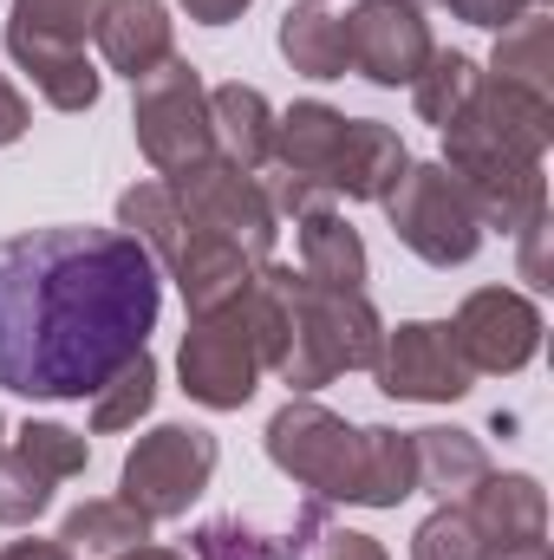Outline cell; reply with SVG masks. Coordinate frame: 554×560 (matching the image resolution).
I'll use <instances>...</instances> for the list:
<instances>
[{
  "label": "cell",
  "mask_w": 554,
  "mask_h": 560,
  "mask_svg": "<svg viewBox=\"0 0 554 560\" xmlns=\"http://www.w3.org/2000/svg\"><path fill=\"white\" fill-rule=\"evenodd\" d=\"M163 313V268L125 229H26L0 242V392L79 405L138 359Z\"/></svg>",
  "instance_id": "6da1fadb"
},
{
  "label": "cell",
  "mask_w": 554,
  "mask_h": 560,
  "mask_svg": "<svg viewBox=\"0 0 554 560\" xmlns=\"http://www.w3.org/2000/svg\"><path fill=\"white\" fill-rule=\"evenodd\" d=\"M549 143H554V98H535L496 72L476 79L470 105L443 125V170L470 196L483 229L516 235L535 209H549Z\"/></svg>",
  "instance_id": "7a4b0ae2"
},
{
  "label": "cell",
  "mask_w": 554,
  "mask_h": 560,
  "mask_svg": "<svg viewBox=\"0 0 554 560\" xmlns=\"http://www.w3.org/2000/svg\"><path fill=\"white\" fill-rule=\"evenodd\" d=\"M385 346V319L366 287H320L293 275V306H287V339H280L275 378L293 398H313L339 372H372Z\"/></svg>",
  "instance_id": "3957f363"
},
{
  "label": "cell",
  "mask_w": 554,
  "mask_h": 560,
  "mask_svg": "<svg viewBox=\"0 0 554 560\" xmlns=\"http://www.w3.org/2000/svg\"><path fill=\"white\" fill-rule=\"evenodd\" d=\"M163 183H170V196H176V209H183L189 229L242 248L255 268L275 261L280 215H275V202H268V189H262V176H249V170H235L222 156H203V163H189V170H176Z\"/></svg>",
  "instance_id": "277c9868"
},
{
  "label": "cell",
  "mask_w": 554,
  "mask_h": 560,
  "mask_svg": "<svg viewBox=\"0 0 554 560\" xmlns=\"http://www.w3.org/2000/svg\"><path fill=\"white\" fill-rule=\"evenodd\" d=\"M131 131H138V150L157 176H176V170L216 156L209 85L189 59H163L157 72H143L131 85Z\"/></svg>",
  "instance_id": "5b68a950"
},
{
  "label": "cell",
  "mask_w": 554,
  "mask_h": 560,
  "mask_svg": "<svg viewBox=\"0 0 554 560\" xmlns=\"http://www.w3.org/2000/svg\"><path fill=\"white\" fill-rule=\"evenodd\" d=\"M216 463H222V443L209 430H196V423H157L150 436L131 443V456H125L118 502H131L150 528L157 522H176L209 489Z\"/></svg>",
  "instance_id": "8992f818"
},
{
  "label": "cell",
  "mask_w": 554,
  "mask_h": 560,
  "mask_svg": "<svg viewBox=\"0 0 554 560\" xmlns=\"http://www.w3.org/2000/svg\"><path fill=\"white\" fill-rule=\"evenodd\" d=\"M385 215H392V235L424 268H463L483 248V222L443 163H412L399 176V189L385 196Z\"/></svg>",
  "instance_id": "52a82bcc"
},
{
  "label": "cell",
  "mask_w": 554,
  "mask_h": 560,
  "mask_svg": "<svg viewBox=\"0 0 554 560\" xmlns=\"http://www.w3.org/2000/svg\"><path fill=\"white\" fill-rule=\"evenodd\" d=\"M268 463L280 476H293L307 495L346 502L353 495V463H359V423H346L339 411H326L313 398H287L268 418Z\"/></svg>",
  "instance_id": "ba28073f"
},
{
  "label": "cell",
  "mask_w": 554,
  "mask_h": 560,
  "mask_svg": "<svg viewBox=\"0 0 554 560\" xmlns=\"http://www.w3.org/2000/svg\"><path fill=\"white\" fill-rule=\"evenodd\" d=\"M242 300L222 306V313L189 319V332H183L176 372H183V392L203 411H242L255 398V385H262V352H255V332L242 319Z\"/></svg>",
  "instance_id": "9c48e42d"
},
{
  "label": "cell",
  "mask_w": 554,
  "mask_h": 560,
  "mask_svg": "<svg viewBox=\"0 0 554 560\" xmlns=\"http://www.w3.org/2000/svg\"><path fill=\"white\" fill-rule=\"evenodd\" d=\"M379 392L385 398H405V405H457L476 372L450 332V319H405V326H385V346H379V365H372Z\"/></svg>",
  "instance_id": "30bf717a"
},
{
  "label": "cell",
  "mask_w": 554,
  "mask_h": 560,
  "mask_svg": "<svg viewBox=\"0 0 554 560\" xmlns=\"http://www.w3.org/2000/svg\"><path fill=\"white\" fill-rule=\"evenodd\" d=\"M470 372H489V378H509L522 372L535 352H542V306L516 287H476L457 319H450Z\"/></svg>",
  "instance_id": "8fae6325"
},
{
  "label": "cell",
  "mask_w": 554,
  "mask_h": 560,
  "mask_svg": "<svg viewBox=\"0 0 554 560\" xmlns=\"http://www.w3.org/2000/svg\"><path fill=\"white\" fill-rule=\"evenodd\" d=\"M339 26H346L353 72H366L372 85H412L437 52L430 20H424L417 0H359Z\"/></svg>",
  "instance_id": "7c38bea8"
},
{
  "label": "cell",
  "mask_w": 554,
  "mask_h": 560,
  "mask_svg": "<svg viewBox=\"0 0 554 560\" xmlns=\"http://www.w3.org/2000/svg\"><path fill=\"white\" fill-rule=\"evenodd\" d=\"M320 528H326V502L320 495H307L280 528H255L242 515H216V522H203L189 535V560H300L313 555Z\"/></svg>",
  "instance_id": "4fadbf2b"
},
{
  "label": "cell",
  "mask_w": 554,
  "mask_h": 560,
  "mask_svg": "<svg viewBox=\"0 0 554 560\" xmlns=\"http://www.w3.org/2000/svg\"><path fill=\"white\" fill-rule=\"evenodd\" d=\"M7 52H13V66L33 79V92H39L53 112H92L99 92H105V79L92 72L85 46L46 39V33H33L26 20H7Z\"/></svg>",
  "instance_id": "5bb4252c"
},
{
  "label": "cell",
  "mask_w": 554,
  "mask_h": 560,
  "mask_svg": "<svg viewBox=\"0 0 554 560\" xmlns=\"http://www.w3.org/2000/svg\"><path fill=\"white\" fill-rule=\"evenodd\" d=\"M463 515L476 528L483 548H509V541H549V489L522 469H489L470 495Z\"/></svg>",
  "instance_id": "9a60e30c"
},
{
  "label": "cell",
  "mask_w": 554,
  "mask_h": 560,
  "mask_svg": "<svg viewBox=\"0 0 554 560\" xmlns=\"http://www.w3.org/2000/svg\"><path fill=\"white\" fill-rule=\"evenodd\" d=\"M405 170H412V150H405V138H399L392 125H379V118H346L339 156H333V170H326V189H333V202H339V196H346V202H385Z\"/></svg>",
  "instance_id": "2e32d148"
},
{
  "label": "cell",
  "mask_w": 554,
  "mask_h": 560,
  "mask_svg": "<svg viewBox=\"0 0 554 560\" xmlns=\"http://www.w3.org/2000/svg\"><path fill=\"white\" fill-rule=\"evenodd\" d=\"M99 52L112 72H125L138 85L143 72H157L163 59H176V20L163 0H105L99 26H92Z\"/></svg>",
  "instance_id": "e0dca14e"
},
{
  "label": "cell",
  "mask_w": 554,
  "mask_h": 560,
  "mask_svg": "<svg viewBox=\"0 0 554 560\" xmlns=\"http://www.w3.org/2000/svg\"><path fill=\"white\" fill-rule=\"evenodd\" d=\"M163 275L176 280V293H183L189 319H203V313L235 306V300L255 287V275H262V268H255L242 248H229V242H216V235L189 229V235H183V248H176V261H170Z\"/></svg>",
  "instance_id": "ac0fdd59"
},
{
  "label": "cell",
  "mask_w": 554,
  "mask_h": 560,
  "mask_svg": "<svg viewBox=\"0 0 554 560\" xmlns=\"http://www.w3.org/2000/svg\"><path fill=\"white\" fill-rule=\"evenodd\" d=\"M209 131H216V156L249 176H262L275 163V105H268V92H255L242 79L209 92Z\"/></svg>",
  "instance_id": "d6986e66"
},
{
  "label": "cell",
  "mask_w": 554,
  "mask_h": 560,
  "mask_svg": "<svg viewBox=\"0 0 554 560\" xmlns=\"http://www.w3.org/2000/svg\"><path fill=\"white\" fill-rule=\"evenodd\" d=\"M339 138H346V112H333V105H320V98H300L293 112L275 118V163H268V170L326 189V170H333V156H339ZM326 196H333V189H326Z\"/></svg>",
  "instance_id": "ffe728a7"
},
{
  "label": "cell",
  "mask_w": 554,
  "mask_h": 560,
  "mask_svg": "<svg viewBox=\"0 0 554 560\" xmlns=\"http://www.w3.org/2000/svg\"><path fill=\"white\" fill-rule=\"evenodd\" d=\"M405 495H417L412 430L366 423V430H359V463H353V495H346V502H359V509H399Z\"/></svg>",
  "instance_id": "44dd1931"
},
{
  "label": "cell",
  "mask_w": 554,
  "mask_h": 560,
  "mask_svg": "<svg viewBox=\"0 0 554 560\" xmlns=\"http://www.w3.org/2000/svg\"><path fill=\"white\" fill-rule=\"evenodd\" d=\"M412 450H417V489H430L437 502H463L489 476V450H483L476 430L430 423V430H412Z\"/></svg>",
  "instance_id": "7402d4cb"
},
{
  "label": "cell",
  "mask_w": 554,
  "mask_h": 560,
  "mask_svg": "<svg viewBox=\"0 0 554 560\" xmlns=\"http://www.w3.org/2000/svg\"><path fill=\"white\" fill-rule=\"evenodd\" d=\"M293 229H300V275L307 280H320V287H366V275H372L366 242H359V229L333 202L300 215Z\"/></svg>",
  "instance_id": "603a6c76"
},
{
  "label": "cell",
  "mask_w": 554,
  "mask_h": 560,
  "mask_svg": "<svg viewBox=\"0 0 554 560\" xmlns=\"http://www.w3.org/2000/svg\"><path fill=\"white\" fill-rule=\"evenodd\" d=\"M280 59L300 72V79H346L353 72V59H346V26H339V13H326V7H287L280 13Z\"/></svg>",
  "instance_id": "cb8c5ba5"
},
{
  "label": "cell",
  "mask_w": 554,
  "mask_h": 560,
  "mask_svg": "<svg viewBox=\"0 0 554 560\" xmlns=\"http://www.w3.org/2000/svg\"><path fill=\"white\" fill-rule=\"evenodd\" d=\"M483 72H496V79H509V85H522L535 98H554V20H549V7H535L516 26H503Z\"/></svg>",
  "instance_id": "d4e9b609"
},
{
  "label": "cell",
  "mask_w": 554,
  "mask_h": 560,
  "mask_svg": "<svg viewBox=\"0 0 554 560\" xmlns=\"http://www.w3.org/2000/svg\"><path fill=\"white\" fill-rule=\"evenodd\" d=\"M53 541H66L72 555H125V548H143L150 541V522H143L131 502H118V495H92V502H79V509H66V522H59V535Z\"/></svg>",
  "instance_id": "484cf974"
},
{
  "label": "cell",
  "mask_w": 554,
  "mask_h": 560,
  "mask_svg": "<svg viewBox=\"0 0 554 560\" xmlns=\"http://www.w3.org/2000/svg\"><path fill=\"white\" fill-rule=\"evenodd\" d=\"M118 229L138 242L157 268H170L176 248H183V235H189V222H183V209H176V196H170L163 176H157V183H131V189L118 196Z\"/></svg>",
  "instance_id": "4316f807"
},
{
  "label": "cell",
  "mask_w": 554,
  "mask_h": 560,
  "mask_svg": "<svg viewBox=\"0 0 554 560\" xmlns=\"http://www.w3.org/2000/svg\"><path fill=\"white\" fill-rule=\"evenodd\" d=\"M476 79H483V66H476L470 52H443V46H437V52H430V66H424V72L412 79V105H417V118L443 131V125H450V118H457V112L470 105Z\"/></svg>",
  "instance_id": "83f0119b"
},
{
  "label": "cell",
  "mask_w": 554,
  "mask_h": 560,
  "mask_svg": "<svg viewBox=\"0 0 554 560\" xmlns=\"http://www.w3.org/2000/svg\"><path fill=\"white\" fill-rule=\"evenodd\" d=\"M150 405H157V359L138 352V359H125V365L92 392V430H99V436L138 430V418H150Z\"/></svg>",
  "instance_id": "f1b7e54d"
},
{
  "label": "cell",
  "mask_w": 554,
  "mask_h": 560,
  "mask_svg": "<svg viewBox=\"0 0 554 560\" xmlns=\"http://www.w3.org/2000/svg\"><path fill=\"white\" fill-rule=\"evenodd\" d=\"M13 450H20L39 476H53V482H72V476H85V463H92V443H85L79 430L46 423V418L20 423V430H13Z\"/></svg>",
  "instance_id": "f546056e"
},
{
  "label": "cell",
  "mask_w": 554,
  "mask_h": 560,
  "mask_svg": "<svg viewBox=\"0 0 554 560\" xmlns=\"http://www.w3.org/2000/svg\"><path fill=\"white\" fill-rule=\"evenodd\" d=\"M53 476H39L20 450H0V528H26L53 509Z\"/></svg>",
  "instance_id": "4dcf8cb0"
},
{
  "label": "cell",
  "mask_w": 554,
  "mask_h": 560,
  "mask_svg": "<svg viewBox=\"0 0 554 560\" xmlns=\"http://www.w3.org/2000/svg\"><path fill=\"white\" fill-rule=\"evenodd\" d=\"M412 560H483V541L463 515V502H437L412 535Z\"/></svg>",
  "instance_id": "1f68e13d"
},
{
  "label": "cell",
  "mask_w": 554,
  "mask_h": 560,
  "mask_svg": "<svg viewBox=\"0 0 554 560\" xmlns=\"http://www.w3.org/2000/svg\"><path fill=\"white\" fill-rule=\"evenodd\" d=\"M99 13H105V0H13V20H26L33 33L66 39V46H85Z\"/></svg>",
  "instance_id": "d6a6232c"
},
{
  "label": "cell",
  "mask_w": 554,
  "mask_h": 560,
  "mask_svg": "<svg viewBox=\"0 0 554 560\" xmlns=\"http://www.w3.org/2000/svg\"><path fill=\"white\" fill-rule=\"evenodd\" d=\"M463 26H489V33H503V26H516L522 13H535V7H554V0H443Z\"/></svg>",
  "instance_id": "836d02e7"
},
{
  "label": "cell",
  "mask_w": 554,
  "mask_h": 560,
  "mask_svg": "<svg viewBox=\"0 0 554 560\" xmlns=\"http://www.w3.org/2000/svg\"><path fill=\"white\" fill-rule=\"evenodd\" d=\"M549 209H535V215H529V222H522V229H516V242H522V280H529V287H549L554 280V268H549Z\"/></svg>",
  "instance_id": "e575fe53"
},
{
  "label": "cell",
  "mask_w": 554,
  "mask_h": 560,
  "mask_svg": "<svg viewBox=\"0 0 554 560\" xmlns=\"http://www.w3.org/2000/svg\"><path fill=\"white\" fill-rule=\"evenodd\" d=\"M313 560H392V555H385L372 535H359V528H320Z\"/></svg>",
  "instance_id": "d590c367"
},
{
  "label": "cell",
  "mask_w": 554,
  "mask_h": 560,
  "mask_svg": "<svg viewBox=\"0 0 554 560\" xmlns=\"http://www.w3.org/2000/svg\"><path fill=\"white\" fill-rule=\"evenodd\" d=\"M26 125H33V112H26V98H20V85L0 72V150L7 143H20L26 138Z\"/></svg>",
  "instance_id": "8d00e7d4"
},
{
  "label": "cell",
  "mask_w": 554,
  "mask_h": 560,
  "mask_svg": "<svg viewBox=\"0 0 554 560\" xmlns=\"http://www.w3.org/2000/svg\"><path fill=\"white\" fill-rule=\"evenodd\" d=\"M183 7H189L196 26H229V20H242L255 0H183Z\"/></svg>",
  "instance_id": "74e56055"
},
{
  "label": "cell",
  "mask_w": 554,
  "mask_h": 560,
  "mask_svg": "<svg viewBox=\"0 0 554 560\" xmlns=\"http://www.w3.org/2000/svg\"><path fill=\"white\" fill-rule=\"evenodd\" d=\"M0 560H79L66 541H7Z\"/></svg>",
  "instance_id": "f35d334b"
},
{
  "label": "cell",
  "mask_w": 554,
  "mask_h": 560,
  "mask_svg": "<svg viewBox=\"0 0 554 560\" xmlns=\"http://www.w3.org/2000/svg\"><path fill=\"white\" fill-rule=\"evenodd\" d=\"M483 560H549V541H509V548H483Z\"/></svg>",
  "instance_id": "ab89813d"
},
{
  "label": "cell",
  "mask_w": 554,
  "mask_h": 560,
  "mask_svg": "<svg viewBox=\"0 0 554 560\" xmlns=\"http://www.w3.org/2000/svg\"><path fill=\"white\" fill-rule=\"evenodd\" d=\"M112 560H189V555H176V548H150V541H143V548H125V555H112Z\"/></svg>",
  "instance_id": "60d3db41"
},
{
  "label": "cell",
  "mask_w": 554,
  "mask_h": 560,
  "mask_svg": "<svg viewBox=\"0 0 554 560\" xmlns=\"http://www.w3.org/2000/svg\"><path fill=\"white\" fill-rule=\"evenodd\" d=\"M0 450H7V418H0Z\"/></svg>",
  "instance_id": "b9f144b4"
},
{
  "label": "cell",
  "mask_w": 554,
  "mask_h": 560,
  "mask_svg": "<svg viewBox=\"0 0 554 560\" xmlns=\"http://www.w3.org/2000/svg\"><path fill=\"white\" fill-rule=\"evenodd\" d=\"M417 7H443V0H417Z\"/></svg>",
  "instance_id": "7bdbcfd3"
},
{
  "label": "cell",
  "mask_w": 554,
  "mask_h": 560,
  "mask_svg": "<svg viewBox=\"0 0 554 560\" xmlns=\"http://www.w3.org/2000/svg\"><path fill=\"white\" fill-rule=\"evenodd\" d=\"M307 7H326V0H307Z\"/></svg>",
  "instance_id": "ee69618b"
}]
</instances>
